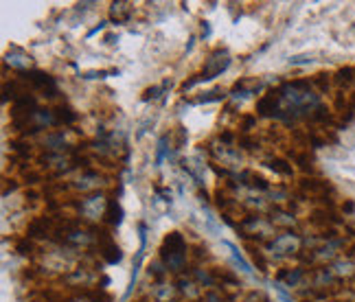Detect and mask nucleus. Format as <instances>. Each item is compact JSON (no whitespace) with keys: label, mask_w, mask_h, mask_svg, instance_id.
<instances>
[{"label":"nucleus","mask_w":355,"mask_h":302,"mask_svg":"<svg viewBox=\"0 0 355 302\" xmlns=\"http://www.w3.org/2000/svg\"><path fill=\"white\" fill-rule=\"evenodd\" d=\"M53 112H55L58 125H73V123L77 121V112L73 107H68V105H58Z\"/></svg>","instance_id":"15"},{"label":"nucleus","mask_w":355,"mask_h":302,"mask_svg":"<svg viewBox=\"0 0 355 302\" xmlns=\"http://www.w3.org/2000/svg\"><path fill=\"white\" fill-rule=\"evenodd\" d=\"M245 302H270L261 292H250L248 296H245Z\"/></svg>","instance_id":"36"},{"label":"nucleus","mask_w":355,"mask_h":302,"mask_svg":"<svg viewBox=\"0 0 355 302\" xmlns=\"http://www.w3.org/2000/svg\"><path fill=\"white\" fill-rule=\"evenodd\" d=\"M18 79H22L26 86L42 90L46 99H58L60 97V90H58L55 79H53L51 75H46V73H42V71H26V73H20Z\"/></svg>","instance_id":"4"},{"label":"nucleus","mask_w":355,"mask_h":302,"mask_svg":"<svg viewBox=\"0 0 355 302\" xmlns=\"http://www.w3.org/2000/svg\"><path fill=\"white\" fill-rule=\"evenodd\" d=\"M226 97V92L222 88H215L211 92H204L200 99H196L193 103H213V101H222Z\"/></svg>","instance_id":"24"},{"label":"nucleus","mask_w":355,"mask_h":302,"mask_svg":"<svg viewBox=\"0 0 355 302\" xmlns=\"http://www.w3.org/2000/svg\"><path fill=\"white\" fill-rule=\"evenodd\" d=\"M204 302H224L222 296H217L215 292H209L207 296H204Z\"/></svg>","instance_id":"39"},{"label":"nucleus","mask_w":355,"mask_h":302,"mask_svg":"<svg viewBox=\"0 0 355 302\" xmlns=\"http://www.w3.org/2000/svg\"><path fill=\"white\" fill-rule=\"evenodd\" d=\"M233 139H235V136L230 134V132H222V134H220V141H222L224 145H230V143H233Z\"/></svg>","instance_id":"40"},{"label":"nucleus","mask_w":355,"mask_h":302,"mask_svg":"<svg viewBox=\"0 0 355 302\" xmlns=\"http://www.w3.org/2000/svg\"><path fill=\"white\" fill-rule=\"evenodd\" d=\"M178 290H180L184 296H189V298H198V285L196 283H191L189 278H180L178 281Z\"/></svg>","instance_id":"25"},{"label":"nucleus","mask_w":355,"mask_h":302,"mask_svg":"<svg viewBox=\"0 0 355 302\" xmlns=\"http://www.w3.org/2000/svg\"><path fill=\"white\" fill-rule=\"evenodd\" d=\"M5 64H9V66H13V68H18L20 73H26V71H29V66H31V55L22 53L20 48H13V51L7 53Z\"/></svg>","instance_id":"10"},{"label":"nucleus","mask_w":355,"mask_h":302,"mask_svg":"<svg viewBox=\"0 0 355 302\" xmlns=\"http://www.w3.org/2000/svg\"><path fill=\"white\" fill-rule=\"evenodd\" d=\"M327 302H329V300H327Z\"/></svg>","instance_id":"44"},{"label":"nucleus","mask_w":355,"mask_h":302,"mask_svg":"<svg viewBox=\"0 0 355 302\" xmlns=\"http://www.w3.org/2000/svg\"><path fill=\"white\" fill-rule=\"evenodd\" d=\"M329 267H331L336 278H345V276H353V274H355V263L351 258H338Z\"/></svg>","instance_id":"12"},{"label":"nucleus","mask_w":355,"mask_h":302,"mask_svg":"<svg viewBox=\"0 0 355 302\" xmlns=\"http://www.w3.org/2000/svg\"><path fill=\"white\" fill-rule=\"evenodd\" d=\"M99 180H101V177H99V173H97V171L86 169L84 173H81V177H77L73 186H75V188H79V190H90V188H94V186L99 184Z\"/></svg>","instance_id":"14"},{"label":"nucleus","mask_w":355,"mask_h":302,"mask_svg":"<svg viewBox=\"0 0 355 302\" xmlns=\"http://www.w3.org/2000/svg\"><path fill=\"white\" fill-rule=\"evenodd\" d=\"M254 125H257V114H245V116H241V125H239V130H241L243 134H248Z\"/></svg>","instance_id":"30"},{"label":"nucleus","mask_w":355,"mask_h":302,"mask_svg":"<svg viewBox=\"0 0 355 302\" xmlns=\"http://www.w3.org/2000/svg\"><path fill=\"white\" fill-rule=\"evenodd\" d=\"M16 250L22 254V256H26V254H31L33 252V241L29 239V237H24L22 241H18V245H16Z\"/></svg>","instance_id":"31"},{"label":"nucleus","mask_w":355,"mask_h":302,"mask_svg":"<svg viewBox=\"0 0 355 302\" xmlns=\"http://www.w3.org/2000/svg\"><path fill=\"white\" fill-rule=\"evenodd\" d=\"M105 211H107V199L103 197V193H92L86 199L79 202V213L86 219H90V222L105 217Z\"/></svg>","instance_id":"7"},{"label":"nucleus","mask_w":355,"mask_h":302,"mask_svg":"<svg viewBox=\"0 0 355 302\" xmlns=\"http://www.w3.org/2000/svg\"><path fill=\"white\" fill-rule=\"evenodd\" d=\"M162 88H165V86H162ZM162 88H160V86L147 88V90H145V94H143V101H154V99H158V94L162 92Z\"/></svg>","instance_id":"34"},{"label":"nucleus","mask_w":355,"mask_h":302,"mask_svg":"<svg viewBox=\"0 0 355 302\" xmlns=\"http://www.w3.org/2000/svg\"><path fill=\"white\" fill-rule=\"evenodd\" d=\"M204 26H202V35H209L211 33V29H209V22H202Z\"/></svg>","instance_id":"42"},{"label":"nucleus","mask_w":355,"mask_h":302,"mask_svg":"<svg viewBox=\"0 0 355 302\" xmlns=\"http://www.w3.org/2000/svg\"><path fill=\"white\" fill-rule=\"evenodd\" d=\"M53 226H55L53 217H37L29 224V228H26V237H29V239H46L49 235L55 232V230H53Z\"/></svg>","instance_id":"9"},{"label":"nucleus","mask_w":355,"mask_h":302,"mask_svg":"<svg viewBox=\"0 0 355 302\" xmlns=\"http://www.w3.org/2000/svg\"><path fill=\"white\" fill-rule=\"evenodd\" d=\"M266 250L275 252L277 256H292L300 252V237L296 232H283V235H277L272 241L266 243Z\"/></svg>","instance_id":"5"},{"label":"nucleus","mask_w":355,"mask_h":302,"mask_svg":"<svg viewBox=\"0 0 355 302\" xmlns=\"http://www.w3.org/2000/svg\"><path fill=\"white\" fill-rule=\"evenodd\" d=\"M290 158H294L298 162V167L303 169L305 173L313 171V158L309 156V151H300V154H290Z\"/></svg>","instance_id":"23"},{"label":"nucleus","mask_w":355,"mask_h":302,"mask_svg":"<svg viewBox=\"0 0 355 302\" xmlns=\"http://www.w3.org/2000/svg\"><path fill=\"white\" fill-rule=\"evenodd\" d=\"M110 73H114V71H99V73H97V71H92V73H86V75H84V79H97V77L101 79V77L110 75Z\"/></svg>","instance_id":"38"},{"label":"nucleus","mask_w":355,"mask_h":302,"mask_svg":"<svg viewBox=\"0 0 355 302\" xmlns=\"http://www.w3.org/2000/svg\"><path fill=\"white\" fill-rule=\"evenodd\" d=\"M349 258H351V260H353V258H355V245H353V248H351V250H349Z\"/></svg>","instance_id":"43"},{"label":"nucleus","mask_w":355,"mask_h":302,"mask_svg":"<svg viewBox=\"0 0 355 302\" xmlns=\"http://www.w3.org/2000/svg\"><path fill=\"white\" fill-rule=\"evenodd\" d=\"M331 184L324 182V180H316V177H305V180H300V197H320V199H327V195L331 193Z\"/></svg>","instance_id":"8"},{"label":"nucleus","mask_w":355,"mask_h":302,"mask_svg":"<svg viewBox=\"0 0 355 302\" xmlns=\"http://www.w3.org/2000/svg\"><path fill=\"white\" fill-rule=\"evenodd\" d=\"M237 143H239V147L245 149V151H254V149H259V141L254 139V136H250V134H241Z\"/></svg>","instance_id":"27"},{"label":"nucleus","mask_w":355,"mask_h":302,"mask_svg":"<svg viewBox=\"0 0 355 302\" xmlns=\"http://www.w3.org/2000/svg\"><path fill=\"white\" fill-rule=\"evenodd\" d=\"M167 143H169V136H162V139L158 141V156H156V167H160V164H162V160H165V156H167V151H169Z\"/></svg>","instance_id":"29"},{"label":"nucleus","mask_w":355,"mask_h":302,"mask_svg":"<svg viewBox=\"0 0 355 302\" xmlns=\"http://www.w3.org/2000/svg\"><path fill=\"white\" fill-rule=\"evenodd\" d=\"M270 224L272 226H296V217L288 211H281V208H275L270 215Z\"/></svg>","instance_id":"16"},{"label":"nucleus","mask_w":355,"mask_h":302,"mask_svg":"<svg viewBox=\"0 0 355 302\" xmlns=\"http://www.w3.org/2000/svg\"><path fill=\"white\" fill-rule=\"evenodd\" d=\"M268 167L275 171V173H279V175H285V177H290V175H294V169H292V164L285 160V158H270L268 162Z\"/></svg>","instance_id":"19"},{"label":"nucleus","mask_w":355,"mask_h":302,"mask_svg":"<svg viewBox=\"0 0 355 302\" xmlns=\"http://www.w3.org/2000/svg\"><path fill=\"white\" fill-rule=\"evenodd\" d=\"M169 269H167V265L162 263V260H154L152 265H149V274H152V276L160 283L162 278H165V274H167Z\"/></svg>","instance_id":"26"},{"label":"nucleus","mask_w":355,"mask_h":302,"mask_svg":"<svg viewBox=\"0 0 355 302\" xmlns=\"http://www.w3.org/2000/svg\"><path fill=\"white\" fill-rule=\"evenodd\" d=\"M152 298L156 302H169L173 298V285H167V283H158L152 287Z\"/></svg>","instance_id":"20"},{"label":"nucleus","mask_w":355,"mask_h":302,"mask_svg":"<svg viewBox=\"0 0 355 302\" xmlns=\"http://www.w3.org/2000/svg\"><path fill=\"white\" fill-rule=\"evenodd\" d=\"M224 245H226V248L230 250V254H233V258H235V263L241 267V272H245V274H248V276H254V274H252V269H250V263H248V260H245L243 256H241V252L235 248V245L233 243H228V241H224Z\"/></svg>","instance_id":"21"},{"label":"nucleus","mask_w":355,"mask_h":302,"mask_svg":"<svg viewBox=\"0 0 355 302\" xmlns=\"http://www.w3.org/2000/svg\"><path fill=\"white\" fill-rule=\"evenodd\" d=\"M130 16H132V5L130 3H112L110 5V20L112 22H116V24H121V22H125V20H130Z\"/></svg>","instance_id":"13"},{"label":"nucleus","mask_w":355,"mask_h":302,"mask_svg":"<svg viewBox=\"0 0 355 302\" xmlns=\"http://www.w3.org/2000/svg\"><path fill=\"white\" fill-rule=\"evenodd\" d=\"M250 256H252V260H254V265L261 269V272H268V260H266V256H263V252L259 250V248H250Z\"/></svg>","instance_id":"28"},{"label":"nucleus","mask_w":355,"mask_h":302,"mask_svg":"<svg viewBox=\"0 0 355 302\" xmlns=\"http://www.w3.org/2000/svg\"><path fill=\"white\" fill-rule=\"evenodd\" d=\"M237 180L243 184V186H250V188H259V190H268L270 188V184H268V180L263 175H257L254 171H241L239 175H237Z\"/></svg>","instance_id":"11"},{"label":"nucleus","mask_w":355,"mask_h":302,"mask_svg":"<svg viewBox=\"0 0 355 302\" xmlns=\"http://www.w3.org/2000/svg\"><path fill=\"white\" fill-rule=\"evenodd\" d=\"M334 79H336V84L340 88H347V86H351L353 81H355V71H353V68H340Z\"/></svg>","instance_id":"22"},{"label":"nucleus","mask_w":355,"mask_h":302,"mask_svg":"<svg viewBox=\"0 0 355 302\" xmlns=\"http://www.w3.org/2000/svg\"><path fill=\"white\" fill-rule=\"evenodd\" d=\"M215 202H217V206H220V208H228V206H233V202H230L222 190H215Z\"/></svg>","instance_id":"35"},{"label":"nucleus","mask_w":355,"mask_h":302,"mask_svg":"<svg viewBox=\"0 0 355 302\" xmlns=\"http://www.w3.org/2000/svg\"><path fill=\"white\" fill-rule=\"evenodd\" d=\"M97 243H99V256L105 260L107 265H116L121 263L123 252L116 245V241L112 239V235L103 228H97Z\"/></svg>","instance_id":"6"},{"label":"nucleus","mask_w":355,"mask_h":302,"mask_svg":"<svg viewBox=\"0 0 355 302\" xmlns=\"http://www.w3.org/2000/svg\"><path fill=\"white\" fill-rule=\"evenodd\" d=\"M275 290H277V294L281 296V300H283V302H296V300H294V298H292L288 292L283 290V285H281V283H277V285H275Z\"/></svg>","instance_id":"37"},{"label":"nucleus","mask_w":355,"mask_h":302,"mask_svg":"<svg viewBox=\"0 0 355 302\" xmlns=\"http://www.w3.org/2000/svg\"><path fill=\"white\" fill-rule=\"evenodd\" d=\"M305 278V269L303 267H296V269H281L279 272V283H288L290 287H296L300 281Z\"/></svg>","instance_id":"18"},{"label":"nucleus","mask_w":355,"mask_h":302,"mask_svg":"<svg viewBox=\"0 0 355 302\" xmlns=\"http://www.w3.org/2000/svg\"><path fill=\"white\" fill-rule=\"evenodd\" d=\"M105 24H107V22H101L99 26H94V29H92V31L88 33V37H92L94 33H99V31H103V29H105Z\"/></svg>","instance_id":"41"},{"label":"nucleus","mask_w":355,"mask_h":302,"mask_svg":"<svg viewBox=\"0 0 355 302\" xmlns=\"http://www.w3.org/2000/svg\"><path fill=\"white\" fill-rule=\"evenodd\" d=\"M196 278L204 285V287H213V276H211V274L207 272V269H196Z\"/></svg>","instance_id":"33"},{"label":"nucleus","mask_w":355,"mask_h":302,"mask_svg":"<svg viewBox=\"0 0 355 302\" xmlns=\"http://www.w3.org/2000/svg\"><path fill=\"white\" fill-rule=\"evenodd\" d=\"M160 260L169 272H180L187 263V241L180 232H169L160 245Z\"/></svg>","instance_id":"2"},{"label":"nucleus","mask_w":355,"mask_h":302,"mask_svg":"<svg viewBox=\"0 0 355 302\" xmlns=\"http://www.w3.org/2000/svg\"><path fill=\"white\" fill-rule=\"evenodd\" d=\"M275 92H277V101H279L277 118H281L285 123L309 118L322 105L318 92L311 88V81H307V79L285 81V84L275 88Z\"/></svg>","instance_id":"1"},{"label":"nucleus","mask_w":355,"mask_h":302,"mask_svg":"<svg viewBox=\"0 0 355 302\" xmlns=\"http://www.w3.org/2000/svg\"><path fill=\"white\" fill-rule=\"evenodd\" d=\"M230 66V57L226 55V51H215L211 57H209V62H207V66H204V71L200 73V75H196L193 79H189V81H184L182 84V90H191L193 86H198V84H202V81H211V79H215V77H220L226 68Z\"/></svg>","instance_id":"3"},{"label":"nucleus","mask_w":355,"mask_h":302,"mask_svg":"<svg viewBox=\"0 0 355 302\" xmlns=\"http://www.w3.org/2000/svg\"><path fill=\"white\" fill-rule=\"evenodd\" d=\"M311 84H316L322 92H327V90H329V75L320 73V75H316V77L311 79Z\"/></svg>","instance_id":"32"},{"label":"nucleus","mask_w":355,"mask_h":302,"mask_svg":"<svg viewBox=\"0 0 355 302\" xmlns=\"http://www.w3.org/2000/svg\"><path fill=\"white\" fill-rule=\"evenodd\" d=\"M103 219H105V224H110V226H119L123 222V211L116 199H107V211Z\"/></svg>","instance_id":"17"}]
</instances>
